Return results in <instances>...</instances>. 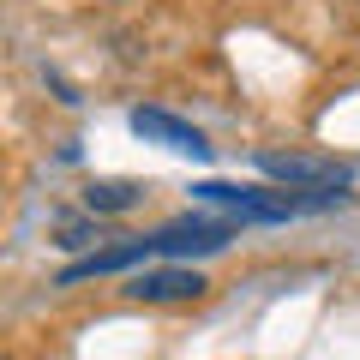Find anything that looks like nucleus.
I'll use <instances>...</instances> for the list:
<instances>
[{
    "instance_id": "obj_1",
    "label": "nucleus",
    "mask_w": 360,
    "mask_h": 360,
    "mask_svg": "<svg viewBox=\"0 0 360 360\" xmlns=\"http://www.w3.org/2000/svg\"><path fill=\"white\" fill-rule=\"evenodd\" d=\"M198 205H222L240 210L246 222H288V217H312V210H336L348 205V193H295V186H229V180H198L193 186Z\"/></svg>"
},
{
    "instance_id": "obj_2",
    "label": "nucleus",
    "mask_w": 360,
    "mask_h": 360,
    "mask_svg": "<svg viewBox=\"0 0 360 360\" xmlns=\"http://www.w3.org/2000/svg\"><path fill=\"white\" fill-rule=\"evenodd\" d=\"M258 174H270L276 186L295 193H348L354 168L342 156H295V150H258Z\"/></svg>"
},
{
    "instance_id": "obj_3",
    "label": "nucleus",
    "mask_w": 360,
    "mask_h": 360,
    "mask_svg": "<svg viewBox=\"0 0 360 360\" xmlns=\"http://www.w3.org/2000/svg\"><path fill=\"white\" fill-rule=\"evenodd\" d=\"M150 240V258H168V264H186V258H210L234 240V222L229 217H180L168 229L144 234Z\"/></svg>"
},
{
    "instance_id": "obj_4",
    "label": "nucleus",
    "mask_w": 360,
    "mask_h": 360,
    "mask_svg": "<svg viewBox=\"0 0 360 360\" xmlns=\"http://www.w3.org/2000/svg\"><path fill=\"white\" fill-rule=\"evenodd\" d=\"M205 276L193 264H144L139 276H127L120 295L127 300H144V307H174V300H205Z\"/></svg>"
},
{
    "instance_id": "obj_5",
    "label": "nucleus",
    "mask_w": 360,
    "mask_h": 360,
    "mask_svg": "<svg viewBox=\"0 0 360 360\" xmlns=\"http://www.w3.org/2000/svg\"><path fill=\"white\" fill-rule=\"evenodd\" d=\"M132 132H139L144 144H162V150H174V156H193V162H210V139L193 127V120L168 115V108H132Z\"/></svg>"
},
{
    "instance_id": "obj_6",
    "label": "nucleus",
    "mask_w": 360,
    "mask_h": 360,
    "mask_svg": "<svg viewBox=\"0 0 360 360\" xmlns=\"http://www.w3.org/2000/svg\"><path fill=\"white\" fill-rule=\"evenodd\" d=\"M144 198V180H90L84 186V210L90 217H120Z\"/></svg>"
}]
</instances>
